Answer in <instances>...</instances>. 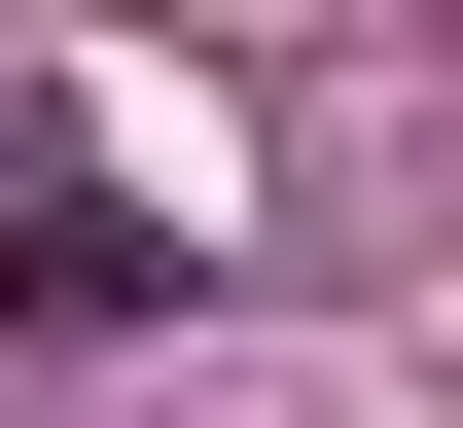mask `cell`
<instances>
[{"label": "cell", "instance_id": "cell-1", "mask_svg": "<svg viewBox=\"0 0 463 428\" xmlns=\"http://www.w3.org/2000/svg\"><path fill=\"white\" fill-rule=\"evenodd\" d=\"M143 286H178V250H143L108 179H36V143H0V321H36V357H108V321H143Z\"/></svg>", "mask_w": 463, "mask_h": 428}]
</instances>
